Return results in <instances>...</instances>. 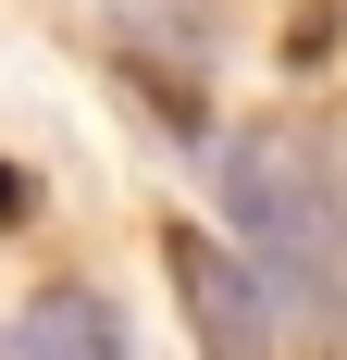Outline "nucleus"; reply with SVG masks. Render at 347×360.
Here are the masks:
<instances>
[{
    "label": "nucleus",
    "mask_w": 347,
    "mask_h": 360,
    "mask_svg": "<svg viewBox=\"0 0 347 360\" xmlns=\"http://www.w3.org/2000/svg\"><path fill=\"white\" fill-rule=\"evenodd\" d=\"M223 212L248 224V274L273 286V311L310 348H335V311H347V186L322 162L310 124H248L223 149Z\"/></svg>",
    "instance_id": "f257e3e1"
},
{
    "label": "nucleus",
    "mask_w": 347,
    "mask_h": 360,
    "mask_svg": "<svg viewBox=\"0 0 347 360\" xmlns=\"http://www.w3.org/2000/svg\"><path fill=\"white\" fill-rule=\"evenodd\" d=\"M162 261H174V298H186V335H199V360H273L285 348V311H273V286L248 274L236 249H211L199 224H174L162 236Z\"/></svg>",
    "instance_id": "f03ea898"
},
{
    "label": "nucleus",
    "mask_w": 347,
    "mask_h": 360,
    "mask_svg": "<svg viewBox=\"0 0 347 360\" xmlns=\"http://www.w3.org/2000/svg\"><path fill=\"white\" fill-rule=\"evenodd\" d=\"M13 360H124V323H112L100 286H50L25 311V335H13Z\"/></svg>",
    "instance_id": "7ed1b4c3"
},
{
    "label": "nucleus",
    "mask_w": 347,
    "mask_h": 360,
    "mask_svg": "<svg viewBox=\"0 0 347 360\" xmlns=\"http://www.w3.org/2000/svg\"><path fill=\"white\" fill-rule=\"evenodd\" d=\"M112 25H124V50H137V63L162 50V63H174V100L199 112V63H211V25L186 13V0H112Z\"/></svg>",
    "instance_id": "20e7f679"
},
{
    "label": "nucleus",
    "mask_w": 347,
    "mask_h": 360,
    "mask_svg": "<svg viewBox=\"0 0 347 360\" xmlns=\"http://www.w3.org/2000/svg\"><path fill=\"white\" fill-rule=\"evenodd\" d=\"M0 224H25V174H13V162H0Z\"/></svg>",
    "instance_id": "39448f33"
}]
</instances>
